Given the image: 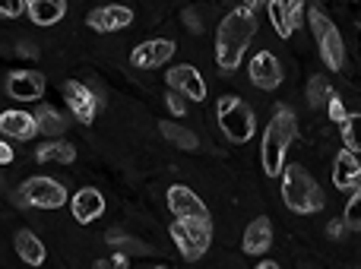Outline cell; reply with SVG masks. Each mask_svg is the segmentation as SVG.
<instances>
[{
  "label": "cell",
  "instance_id": "cell-38",
  "mask_svg": "<svg viewBox=\"0 0 361 269\" xmlns=\"http://www.w3.org/2000/svg\"><path fill=\"white\" fill-rule=\"evenodd\" d=\"M260 4H267V0H244V6H247V10H254L257 13V6Z\"/></svg>",
  "mask_w": 361,
  "mask_h": 269
},
{
  "label": "cell",
  "instance_id": "cell-19",
  "mask_svg": "<svg viewBox=\"0 0 361 269\" xmlns=\"http://www.w3.org/2000/svg\"><path fill=\"white\" fill-rule=\"evenodd\" d=\"M317 42H320V57H324L326 67H330V70H343L345 48H343V35H339L336 25H330V29H326Z\"/></svg>",
  "mask_w": 361,
  "mask_h": 269
},
{
  "label": "cell",
  "instance_id": "cell-2",
  "mask_svg": "<svg viewBox=\"0 0 361 269\" xmlns=\"http://www.w3.org/2000/svg\"><path fill=\"white\" fill-rule=\"evenodd\" d=\"M295 133H298V120L288 108H276L273 120H269L267 133H263V171L269 177H279L282 162H286V152L292 146Z\"/></svg>",
  "mask_w": 361,
  "mask_h": 269
},
{
  "label": "cell",
  "instance_id": "cell-24",
  "mask_svg": "<svg viewBox=\"0 0 361 269\" xmlns=\"http://www.w3.org/2000/svg\"><path fill=\"white\" fill-rule=\"evenodd\" d=\"M269 6V19H273V29L279 38H292V23H288V10H286V0H267Z\"/></svg>",
  "mask_w": 361,
  "mask_h": 269
},
{
  "label": "cell",
  "instance_id": "cell-12",
  "mask_svg": "<svg viewBox=\"0 0 361 269\" xmlns=\"http://www.w3.org/2000/svg\"><path fill=\"white\" fill-rule=\"evenodd\" d=\"M6 92L19 101H38L44 95V76L38 70H16L6 80Z\"/></svg>",
  "mask_w": 361,
  "mask_h": 269
},
{
  "label": "cell",
  "instance_id": "cell-32",
  "mask_svg": "<svg viewBox=\"0 0 361 269\" xmlns=\"http://www.w3.org/2000/svg\"><path fill=\"white\" fill-rule=\"evenodd\" d=\"M165 101H169V111L175 114V118H184V114H187L184 95H178V92H169V99H165Z\"/></svg>",
  "mask_w": 361,
  "mask_h": 269
},
{
  "label": "cell",
  "instance_id": "cell-31",
  "mask_svg": "<svg viewBox=\"0 0 361 269\" xmlns=\"http://www.w3.org/2000/svg\"><path fill=\"white\" fill-rule=\"evenodd\" d=\"M324 105H326V111H330V118L336 120V124L345 118V108H343V101H339V95H336V92H330V99H326Z\"/></svg>",
  "mask_w": 361,
  "mask_h": 269
},
{
  "label": "cell",
  "instance_id": "cell-21",
  "mask_svg": "<svg viewBox=\"0 0 361 269\" xmlns=\"http://www.w3.org/2000/svg\"><path fill=\"white\" fill-rule=\"evenodd\" d=\"M38 162H61V165H73L76 162V149L70 143H44L35 149Z\"/></svg>",
  "mask_w": 361,
  "mask_h": 269
},
{
  "label": "cell",
  "instance_id": "cell-14",
  "mask_svg": "<svg viewBox=\"0 0 361 269\" xmlns=\"http://www.w3.org/2000/svg\"><path fill=\"white\" fill-rule=\"evenodd\" d=\"M250 80H254V86H260V89H276L282 82V67H279V61H276L269 51H260V54L250 61Z\"/></svg>",
  "mask_w": 361,
  "mask_h": 269
},
{
  "label": "cell",
  "instance_id": "cell-15",
  "mask_svg": "<svg viewBox=\"0 0 361 269\" xmlns=\"http://www.w3.org/2000/svg\"><path fill=\"white\" fill-rule=\"evenodd\" d=\"M0 133L13 139H32L38 133V124H35V114L29 111H4L0 114Z\"/></svg>",
  "mask_w": 361,
  "mask_h": 269
},
{
  "label": "cell",
  "instance_id": "cell-20",
  "mask_svg": "<svg viewBox=\"0 0 361 269\" xmlns=\"http://www.w3.org/2000/svg\"><path fill=\"white\" fill-rule=\"evenodd\" d=\"M16 254H19V260L29 263V266H42L44 263V244L32 232H19L16 234Z\"/></svg>",
  "mask_w": 361,
  "mask_h": 269
},
{
  "label": "cell",
  "instance_id": "cell-37",
  "mask_svg": "<svg viewBox=\"0 0 361 269\" xmlns=\"http://www.w3.org/2000/svg\"><path fill=\"white\" fill-rule=\"evenodd\" d=\"M108 266H121V269H124L127 266V254H114V257L108 260Z\"/></svg>",
  "mask_w": 361,
  "mask_h": 269
},
{
  "label": "cell",
  "instance_id": "cell-26",
  "mask_svg": "<svg viewBox=\"0 0 361 269\" xmlns=\"http://www.w3.org/2000/svg\"><path fill=\"white\" fill-rule=\"evenodd\" d=\"M330 82L324 80V76H311V82H307V101H311L314 108H320L326 99H330Z\"/></svg>",
  "mask_w": 361,
  "mask_h": 269
},
{
  "label": "cell",
  "instance_id": "cell-27",
  "mask_svg": "<svg viewBox=\"0 0 361 269\" xmlns=\"http://www.w3.org/2000/svg\"><path fill=\"white\" fill-rule=\"evenodd\" d=\"M343 225H345V228H352V232H358V228H361V194H358V187L352 190L349 203H345V215H343Z\"/></svg>",
  "mask_w": 361,
  "mask_h": 269
},
{
  "label": "cell",
  "instance_id": "cell-36",
  "mask_svg": "<svg viewBox=\"0 0 361 269\" xmlns=\"http://www.w3.org/2000/svg\"><path fill=\"white\" fill-rule=\"evenodd\" d=\"M13 162V149L6 143H0V165H10Z\"/></svg>",
  "mask_w": 361,
  "mask_h": 269
},
{
  "label": "cell",
  "instance_id": "cell-11",
  "mask_svg": "<svg viewBox=\"0 0 361 269\" xmlns=\"http://www.w3.org/2000/svg\"><path fill=\"white\" fill-rule=\"evenodd\" d=\"M89 29L95 32H121L133 23V10L130 6H121V4H108V6H99V10L89 13Z\"/></svg>",
  "mask_w": 361,
  "mask_h": 269
},
{
  "label": "cell",
  "instance_id": "cell-17",
  "mask_svg": "<svg viewBox=\"0 0 361 269\" xmlns=\"http://www.w3.org/2000/svg\"><path fill=\"white\" fill-rule=\"evenodd\" d=\"M358 177H361V165L355 152H339L336 162H333V184L339 190H355L358 187Z\"/></svg>",
  "mask_w": 361,
  "mask_h": 269
},
{
  "label": "cell",
  "instance_id": "cell-9",
  "mask_svg": "<svg viewBox=\"0 0 361 269\" xmlns=\"http://www.w3.org/2000/svg\"><path fill=\"white\" fill-rule=\"evenodd\" d=\"M169 86H171V92H178V95H187V99H193V101H203L206 99V82H203V76L197 73V67H190V63H180V67L175 70H169Z\"/></svg>",
  "mask_w": 361,
  "mask_h": 269
},
{
  "label": "cell",
  "instance_id": "cell-35",
  "mask_svg": "<svg viewBox=\"0 0 361 269\" xmlns=\"http://www.w3.org/2000/svg\"><path fill=\"white\" fill-rule=\"evenodd\" d=\"M345 232V225H343V219H333L330 225H326V234H330V238H339V234Z\"/></svg>",
  "mask_w": 361,
  "mask_h": 269
},
{
  "label": "cell",
  "instance_id": "cell-33",
  "mask_svg": "<svg viewBox=\"0 0 361 269\" xmlns=\"http://www.w3.org/2000/svg\"><path fill=\"white\" fill-rule=\"evenodd\" d=\"M286 10H288V23H292V29H298L301 25V0H286Z\"/></svg>",
  "mask_w": 361,
  "mask_h": 269
},
{
  "label": "cell",
  "instance_id": "cell-5",
  "mask_svg": "<svg viewBox=\"0 0 361 269\" xmlns=\"http://www.w3.org/2000/svg\"><path fill=\"white\" fill-rule=\"evenodd\" d=\"M219 127L231 143H247L254 137V111L238 95H222L219 99Z\"/></svg>",
  "mask_w": 361,
  "mask_h": 269
},
{
  "label": "cell",
  "instance_id": "cell-1",
  "mask_svg": "<svg viewBox=\"0 0 361 269\" xmlns=\"http://www.w3.org/2000/svg\"><path fill=\"white\" fill-rule=\"evenodd\" d=\"M257 35V13L247 10V6H238L228 16L219 23V35H216V63L231 73L238 70L244 51H247L250 38Z\"/></svg>",
  "mask_w": 361,
  "mask_h": 269
},
{
  "label": "cell",
  "instance_id": "cell-3",
  "mask_svg": "<svg viewBox=\"0 0 361 269\" xmlns=\"http://www.w3.org/2000/svg\"><path fill=\"white\" fill-rule=\"evenodd\" d=\"M282 200L298 215H311V213L324 209V194H320L317 181H314L301 165H288V168L282 171Z\"/></svg>",
  "mask_w": 361,
  "mask_h": 269
},
{
  "label": "cell",
  "instance_id": "cell-10",
  "mask_svg": "<svg viewBox=\"0 0 361 269\" xmlns=\"http://www.w3.org/2000/svg\"><path fill=\"white\" fill-rule=\"evenodd\" d=\"M169 209L175 213V219H209V209H206V203L200 200L193 190L180 187H169Z\"/></svg>",
  "mask_w": 361,
  "mask_h": 269
},
{
  "label": "cell",
  "instance_id": "cell-4",
  "mask_svg": "<svg viewBox=\"0 0 361 269\" xmlns=\"http://www.w3.org/2000/svg\"><path fill=\"white\" fill-rule=\"evenodd\" d=\"M171 241L184 260H200L212 244V222L209 219H175Z\"/></svg>",
  "mask_w": 361,
  "mask_h": 269
},
{
  "label": "cell",
  "instance_id": "cell-7",
  "mask_svg": "<svg viewBox=\"0 0 361 269\" xmlns=\"http://www.w3.org/2000/svg\"><path fill=\"white\" fill-rule=\"evenodd\" d=\"M63 99H67L70 111H73V118L80 120V124H92L95 120L99 99H95V92L89 86H82V82H76V80L63 82Z\"/></svg>",
  "mask_w": 361,
  "mask_h": 269
},
{
  "label": "cell",
  "instance_id": "cell-29",
  "mask_svg": "<svg viewBox=\"0 0 361 269\" xmlns=\"http://www.w3.org/2000/svg\"><path fill=\"white\" fill-rule=\"evenodd\" d=\"M307 23H311V32H314V35H317V38L324 35V32L333 25L330 19H326V13H324V10H317V6H314V10H311V16H307Z\"/></svg>",
  "mask_w": 361,
  "mask_h": 269
},
{
  "label": "cell",
  "instance_id": "cell-30",
  "mask_svg": "<svg viewBox=\"0 0 361 269\" xmlns=\"http://www.w3.org/2000/svg\"><path fill=\"white\" fill-rule=\"evenodd\" d=\"M23 10H25V0H0V16L6 19L23 16Z\"/></svg>",
  "mask_w": 361,
  "mask_h": 269
},
{
  "label": "cell",
  "instance_id": "cell-8",
  "mask_svg": "<svg viewBox=\"0 0 361 269\" xmlns=\"http://www.w3.org/2000/svg\"><path fill=\"white\" fill-rule=\"evenodd\" d=\"M171 54H175V42L152 38V42H143L130 51V63L140 70H152V67H162L165 61H171Z\"/></svg>",
  "mask_w": 361,
  "mask_h": 269
},
{
  "label": "cell",
  "instance_id": "cell-34",
  "mask_svg": "<svg viewBox=\"0 0 361 269\" xmlns=\"http://www.w3.org/2000/svg\"><path fill=\"white\" fill-rule=\"evenodd\" d=\"M184 23H187V29H190L193 35H200V32H203V25H200V19H197V13H193V10H184Z\"/></svg>",
  "mask_w": 361,
  "mask_h": 269
},
{
  "label": "cell",
  "instance_id": "cell-28",
  "mask_svg": "<svg viewBox=\"0 0 361 269\" xmlns=\"http://www.w3.org/2000/svg\"><path fill=\"white\" fill-rule=\"evenodd\" d=\"M108 244H114V247H124V251L146 254V244H140V241L127 238V234H121V232H108Z\"/></svg>",
  "mask_w": 361,
  "mask_h": 269
},
{
  "label": "cell",
  "instance_id": "cell-13",
  "mask_svg": "<svg viewBox=\"0 0 361 269\" xmlns=\"http://www.w3.org/2000/svg\"><path fill=\"white\" fill-rule=\"evenodd\" d=\"M70 209H73V219L80 222V225H89V222H95L105 213V196L95 187H82V190H76V196L70 200Z\"/></svg>",
  "mask_w": 361,
  "mask_h": 269
},
{
  "label": "cell",
  "instance_id": "cell-6",
  "mask_svg": "<svg viewBox=\"0 0 361 269\" xmlns=\"http://www.w3.org/2000/svg\"><path fill=\"white\" fill-rule=\"evenodd\" d=\"M25 206H35V209H61L67 203V190L63 184L51 181V177H29L19 190Z\"/></svg>",
  "mask_w": 361,
  "mask_h": 269
},
{
  "label": "cell",
  "instance_id": "cell-25",
  "mask_svg": "<svg viewBox=\"0 0 361 269\" xmlns=\"http://www.w3.org/2000/svg\"><path fill=\"white\" fill-rule=\"evenodd\" d=\"M358 124H361V118H358V114H345V118L339 120V130H343L345 149H349V152H355V156H358V149H361V139H358Z\"/></svg>",
  "mask_w": 361,
  "mask_h": 269
},
{
  "label": "cell",
  "instance_id": "cell-18",
  "mask_svg": "<svg viewBox=\"0 0 361 269\" xmlns=\"http://www.w3.org/2000/svg\"><path fill=\"white\" fill-rule=\"evenodd\" d=\"M25 10L35 25H54L67 13V0H25Z\"/></svg>",
  "mask_w": 361,
  "mask_h": 269
},
{
  "label": "cell",
  "instance_id": "cell-23",
  "mask_svg": "<svg viewBox=\"0 0 361 269\" xmlns=\"http://www.w3.org/2000/svg\"><path fill=\"white\" fill-rule=\"evenodd\" d=\"M159 130H162V137L165 139H171V143H178L180 149H197V137H193L190 130H187V127H178L175 120H162V124H159Z\"/></svg>",
  "mask_w": 361,
  "mask_h": 269
},
{
  "label": "cell",
  "instance_id": "cell-22",
  "mask_svg": "<svg viewBox=\"0 0 361 269\" xmlns=\"http://www.w3.org/2000/svg\"><path fill=\"white\" fill-rule=\"evenodd\" d=\"M35 124H38V133H44V137H61V133L67 130V120L48 105H42L35 111Z\"/></svg>",
  "mask_w": 361,
  "mask_h": 269
},
{
  "label": "cell",
  "instance_id": "cell-16",
  "mask_svg": "<svg viewBox=\"0 0 361 269\" xmlns=\"http://www.w3.org/2000/svg\"><path fill=\"white\" fill-rule=\"evenodd\" d=\"M269 244H273V222H269L267 215H260V219H254L247 225V232H244V254L260 257V254L269 251Z\"/></svg>",
  "mask_w": 361,
  "mask_h": 269
}]
</instances>
